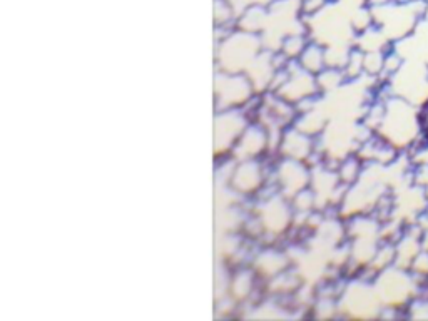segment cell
I'll return each instance as SVG.
<instances>
[{
  "label": "cell",
  "instance_id": "cell-1",
  "mask_svg": "<svg viewBox=\"0 0 428 321\" xmlns=\"http://www.w3.org/2000/svg\"><path fill=\"white\" fill-rule=\"evenodd\" d=\"M400 2H418V0H400Z\"/></svg>",
  "mask_w": 428,
  "mask_h": 321
}]
</instances>
